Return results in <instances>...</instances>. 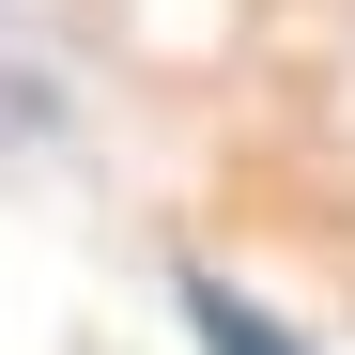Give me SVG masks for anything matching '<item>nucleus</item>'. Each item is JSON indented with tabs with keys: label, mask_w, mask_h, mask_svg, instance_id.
<instances>
[{
	"label": "nucleus",
	"mask_w": 355,
	"mask_h": 355,
	"mask_svg": "<svg viewBox=\"0 0 355 355\" xmlns=\"http://www.w3.org/2000/svg\"><path fill=\"white\" fill-rule=\"evenodd\" d=\"M186 324H201V355H293V340H278L232 278H186Z\"/></svg>",
	"instance_id": "f257e3e1"
}]
</instances>
